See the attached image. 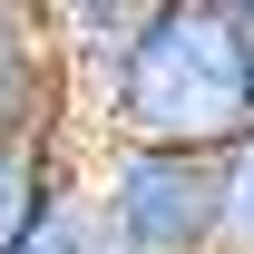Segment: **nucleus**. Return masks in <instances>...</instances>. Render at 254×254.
I'll use <instances>...</instances> for the list:
<instances>
[{
  "instance_id": "0eeeda50",
  "label": "nucleus",
  "mask_w": 254,
  "mask_h": 254,
  "mask_svg": "<svg viewBox=\"0 0 254 254\" xmlns=\"http://www.w3.org/2000/svg\"><path fill=\"white\" fill-rule=\"evenodd\" d=\"M20 254H98V225H88V205H59V215L39 225Z\"/></svg>"
},
{
  "instance_id": "1a4fd4ad",
  "label": "nucleus",
  "mask_w": 254,
  "mask_h": 254,
  "mask_svg": "<svg viewBox=\"0 0 254 254\" xmlns=\"http://www.w3.org/2000/svg\"><path fill=\"white\" fill-rule=\"evenodd\" d=\"M98 254H118V245H98Z\"/></svg>"
},
{
  "instance_id": "20e7f679",
  "label": "nucleus",
  "mask_w": 254,
  "mask_h": 254,
  "mask_svg": "<svg viewBox=\"0 0 254 254\" xmlns=\"http://www.w3.org/2000/svg\"><path fill=\"white\" fill-rule=\"evenodd\" d=\"M147 10H157V0H68V10H49V49H59V68H68L78 118H98L108 88L127 78L137 39H147Z\"/></svg>"
},
{
  "instance_id": "423d86ee",
  "label": "nucleus",
  "mask_w": 254,
  "mask_h": 254,
  "mask_svg": "<svg viewBox=\"0 0 254 254\" xmlns=\"http://www.w3.org/2000/svg\"><path fill=\"white\" fill-rule=\"evenodd\" d=\"M215 254H254V137L215 157Z\"/></svg>"
},
{
  "instance_id": "7ed1b4c3",
  "label": "nucleus",
  "mask_w": 254,
  "mask_h": 254,
  "mask_svg": "<svg viewBox=\"0 0 254 254\" xmlns=\"http://www.w3.org/2000/svg\"><path fill=\"white\" fill-rule=\"evenodd\" d=\"M49 137H88V118H78L68 68L49 49V10H30L0 39V157L10 147H49Z\"/></svg>"
},
{
  "instance_id": "f257e3e1",
  "label": "nucleus",
  "mask_w": 254,
  "mask_h": 254,
  "mask_svg": "<svg viewBox=\"0 0 254 254\" xmlns=\"http://www.w3.org/2000/svg\"><path fill=\"white\" fill-rule=\"evenodd\" d=\"M88 137L118 147H166V157H205L254 137V39L245 0H157L147 39L127 78L108 88V108L88 118Z\"/></svg>"
},
{
  "instance_id": "39448f33",
  "label": "nucleus",
  "mask_w": 254,
  "mask_h": 254,
  "mask_svg": "<svg viewBox=\"0 0 254 254\" xmlns=\"http://www.w3.org/2000/svg\"><path fill=\"white\" fill-rule=\"evenodd\" d=\"M78 176H88V137L10 147V157H0V254H20L59 205H78Z\"/></svg>"
},
{
  "instance_id": "f03ea898",
  "label": "nucleus",
  "mask_w": 254,
  "mask_h": 254,
  "mask_svg": "<svg viewBox=\"0 0 254 254\" xmlns=\"http://www.w3.org/2000/svg\"><path fill=\"white\" fill-rule=\"evenodd\" d=\"M78 205H88L98 245H118V254H215V166L205 157L88 137Z\"/></svg>"
},
{
  "instance_id": "6e6552de",
  "label": "nucleus",
  "mask_w": 254,
  "mask_h": 254,
  "mask_svg": "<svg viewBox=\"0 0 254 254\" xmlns=\"http://www.w3.org/2000/svg\"><path fill=\"white\" fill-rule=\"evenodd\" d=\"M245 39H254V0H245Z\"/></svg>"
}]
</instances>
